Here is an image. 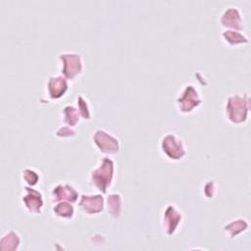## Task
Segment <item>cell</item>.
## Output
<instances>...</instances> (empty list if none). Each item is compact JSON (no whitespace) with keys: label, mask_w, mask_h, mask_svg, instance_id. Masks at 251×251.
Here are the masks:
<instances>
[{"label":"cell","mask_w":251,"mask_h":251,"mask_svg":"<svg viewBox=\"0 0 251 251\" xmlns=\"http://www.w3.org/2000/svg\"><path fill=\"white\" fill-rule=\"evenodd\" d=\"M250 111V97L248 93H234L226 98L224 115L226 120L234 126L244 124L248 120Z\"/></svg>","instance_id":"obj_1"},{"label":"cell","mask_w":251,"mask_h":251,"mask_svg":"<svg viewBox=\"0 0 251 251\" xmlns=\"http://www.w3.org/2000/svg\"><path fill=\"white\" fill-rule=\"evenodd\" d=\"M115 176V162L110 156L102 157L89 172L90 184L100 193H107Z\"/></svg>","instance_id":"obj_2"},{"label":"cell","mask_w":251,"mask_h":251,"mask_svg":"<svg viewBox=\"0 0 251 251\" xmlns=\"http://www.w3.org/2000/svg\"><path fill=\"white\" fill-rule=\"evenodd\" d=\"M203 103L198 87L193 83H186L179 90L176 98V107L182 115L193 113Z\"/></svg>","instance_id":"obj_3"},{"label":"cell","mask_w":251,"mask_h":251,"mask_svg":"<svg viewBox=\"0 0 251 251\" xmlns=\"http://www.w3.org/2000/svg\"><path fill=\"white\" fill-rule=\"evenodd\" d=\"M60 74L68 80H75L81 75L84 70V62L80 53L65 51L58 55Z\"/></svg>","instance_id":"obj_4"},{"label":"cell","mask_w":251,"mask_h":251,"mask_svg":"<svg viewBox=\"0 0 251 251\" xmlns=\"http://www.w3.org/2000/svg\"><path fill=\"white\" fill-rule=\"evenodd\" d=\"M159 148L163 156L170 161H181L187 155L184 140L174 132H168L161 137Z\"/></svg>","instance_id":"obj_5"},{"label":"cell","mask_w":251,"mask_h":251,"mask_svg":"<svg viewBox=\"0 0 251 251\" xmlns=\"http://www.w3.org/2000/svg\"><path fill=\"white\" fill-rule=\"evenodd\" d=\"M92 142L95 148L105 156L116 155L121 150L119 137L104 128H97L92 132Z\"/></svg>","instance_id":"obj_6"},{"label":"cell","mask_w":251,"mask_h":251,"mask_svg":"<svg viewBox=\"0 0 251 251\" xmlns=\"http://www.w3.org/2000/svg\"><path fill=\"white\" fill-rule=\"evenodd\" d=\"M20 203L25 213L33 216L40 215L44 208L43 194L34 187L24 186L20 195Z\"/></svg>","instance_id":"obj_7"},{"label":"cell","mask_w":251,"mask_h":251,"mask_svg":"<svg viewBox=\"0 0 251 251\" xmlns=\"http://www.w3.org/2000/svg\"><path fill=\"white\" fill-rule=\"evenodd\" d=\"M183 222L182 211L175 204H167L162 211L161 224L164 233L168 236L174 235Z\"/></svg>","instance_id":"obj_8"},{"label":"cell","mask_w":251,"mask_h":251,"mask_svg":"<svg viewBox=\"0 0 251 251\" xmlns=\"http://www.w3.org/2000/svg\"><path fill=\"white\" fill-rule=\"evenodd\" d=\"M79 211L87 216L99 215L105 209V199L102 193H82L77 200Z\"/></svg>","instance_id":"obj_9"},{"label":"cell","mask_w":251,"mask_h":251,"mask_svg":"<svg viewBox=\"0 0 251 251\" xmlns=\"http://www.w3.org/2000/svg\"><path fill=\"white\" fill-rule=\"evenodd\" d=\"M220 24L225 29H234L242 31L244 27V18L241 9L237 6L226 7L219 18Z\"/></svg>","instance_id":"obj_10"},{"label":"cell","mask_w":251,"mask_h":251,"mask_svg":"<svg viewBox=\"0 0 251 251\" xmlns=\"http://www.w3.org/2000/svg\"><path fill=\"white\" fill-rule=\"evenodd\" d=\"M69 89L70 80L61 74L48 76L46 80V95L50 100H60L67 94Z\"/></svg>","instance_id":"obj_11"},{"label":"cell","mask_w":251,"mask_h":251,"mask_svg":"<svg viewBox=\"0 0 251 251\" xmlns=\"http://www.w3.org/2000/svg\"><path fill=\"white\" fill-rule=\"evenodd\" d=\"M50 198L53 203L59 201H69L72 203L77 202L79 198L78 190L70 182L61 181L55 183L50 189Z\"/></svg>","instance_id":"obj_12"},{"label":"cell","mask_w":251,"mask_h":251,"mask_svg":"<svg viewBox=\"0 0 251 251\" xmlns=\"http://www.w3.org/2000/svg\"><path fill=\"white\" fill-rule=\"evenodd\" d=\"M105 208L108 215L114 220H119L123 214L124 198L119 192H113L107 195L105 199Z\"/></svg>","instance_id":"obj_13"},{"label":"cell","mask_w":251,"mask_h":251,"mask_svg":"<svg viewBox=\"0 0 251 251\" xmlns=\"http://www.w3.org/2000/svg\"><path fill=\"white\" fill-rule=\"evenodd\" d=\"M248 227H249V223L245 219L237 218L227 222L224 226L223 229L226 237L230 239H234L238 237L241 233L245 232L248 229Z\"/></svg>","instance_id":"obj_14"},{"label":"cell","mask_w":251,"mask_h":251,"mask_svg":"<svg viewBox=\"0 0 251 251\" xmlns=\"http://www.w3.org/2000/svg\"><path fill=\"white\" fill-rule=\"evenodd\" d=\"M22 244V237L15 229L8 230L0 238V249L2 251H17Z\"/></svg>","instance_id":"obj_15"},{"label":"cell","mask_w":251,"mask_h":251,"mask_svg":"<svg viewBox=\"0 0 251 251\" xmlns=\"http://www.w3.org/2000/svg\"><path fill=\"white\" fill-rule=\"evenodd\" d=\"M52 214L55 218L59 220H64V221L72 220L75 214L74 203L69 201H59V202L53 203Z\"/></svg>","instance_id":"obj_16"},{"label":"cell","mask_w":251,"mask_h":251,"mask_svg":"<svg viewBox=\"0 0 251 251\" xmlns=\"http://www.w3.org/2000/svg\"><path fill=\"white\" fill-rule=\"evenodd\" d=\"M221 36L223 38V41L230 46H239V45H244L249 42L248 36L240 30H234V29H224L221 33Z\"/></svg>","instance_id":"obj_17"},{"label":"cell","mask_w":251,"mask_h":251,"mask_svg":"<svg viewBox=\"0 0 251 251\" xmlns=\"http://www.w3.org/2000/svg\"><path fill=\"white\" fill-rule=\"evenodd\" d=\"M61 117L64 125L75 127V126L80 122L81 117L77 110V107L73 104L65 105L61 111Z\"/></svg>","instance_id":"obj_18"},{"label":"cell","mask_w":251,"mask_h":251,"mask_svg":"<svg viewBox=\"0 0 251 251\" xmlns=\"http://www.w3.org/2000/svg\"><path fill=\"white\" fill-rule=\"evenodd\" d=\"M40 173L31 167L25 168L21 173V179L25 186L34 187L40 181Z\"/></svg>","instance_id":"obj_19"},{"label":"cell","mask_w":251,"mask_h":251,"mask_svg":"<svg viewBox=\"0 0 251 251\" xmlns=\"http://www.w3.org/2000/svg\"><path fill=\"white\" fill-rule=\"evenodd\" d=\"M75 102H76L75 106L77 107L81 120L90 121L92 119V107L88 98L83 94H79L76 97Z\"/></svg>","instance_id":"obj_20"},{"label":"cell","mask_w":251,"mask_h":251,"mask_svg":"<svg viewBox=\"0 0 251 251\" xmlns=\"http://www.w3.org/2000/svg\"><path fill=\"white\" fill-rule=\"evenodd\" d=\"M76 134V130L73 126H61L55 130V135L59 138H71Z\"/></svg>","instance_id":"obj_21"},{"label":"cell","mask_w":251,"mask_h":251,"mask_svg":"<svg viewBox=\"0 0 251 251\" xmlns=\"http://www.w3.org/2000/svg\"><path fill=\"white\" fill-rule=\"evenodd\" d=\"M203 191H204V195L207 199H213L218 191V185L217 182L214 179L208 180L207 182H205L204 187H203Z\"/></svg>","instance_id":"obj_22"}]
</instances>
